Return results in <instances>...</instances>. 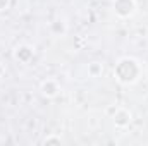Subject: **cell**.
I'll use <instances>...</instances> for the list:
<instances>
[{
	"label": "cell",
	"instance_id": "3",
	"mask_svg": "<svg viewBox=\"0 0 148 146\" xmlns=\"http://www.w3.org/2000/svg\"><path fill=\"white\" fill-rule=\"evenodd\" d=\"M2 2H5V3H9V0H2ZM0 10H3V7L0 5Z\"/></svg>",
	"mask_w": 148,
	"mask_h": 146
},
{
	"label": "cell",
	"instance_id": "2",
	"mask_svg": "<svg viewBox=\"0 0 148 146\" xmlns=\"http://www.w3.org/2000/svg\"><path fill=\"white\" fill-rule=\"evenodd\" d=\"M43 143L45 145H48V143H62V139L60 138H55V136H48V138L43 139Z\"/></svg>",
	"mask_w": 148,
	"mask_h": 146
},
{
	"label": "cell",
	"instance_id": "1",
	"mask_svg": "<svg viewBox=\"0 0 148 146\" xmlns=\"http://www.w3.org/2000/svg\"><path fill=\"white\" fill-rule=\"evenodd\" d=\"M140 65L134 59H121L117 64V79L124 84H133L138 81Z\"/></svg>",
	"mask_w": 148,
	"mask_h": 146
}]
</instances>
